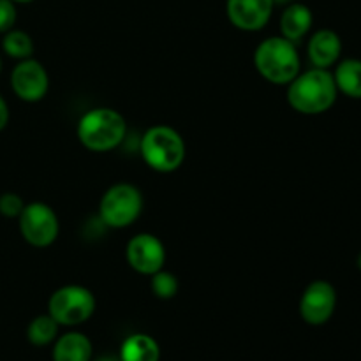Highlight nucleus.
Listing matches in <instances>:
<instances>
[{"mask_svg":"<svg viewBox=\"0 0 361 361\" xmlns=\"http://www.w3.org/2000/svg\"><path fill=\"white\" fill-rule=\"evenodd\" d=\"M337 85L334 73L328 69H312L300 73L288 85V102L302 115H321L331 109L337 101Z\"/></svg>","mask_w":361,"mask_h":361,"instance_id":"nucleus-1","label":"nucleus"},{"mask_svg":"<svg viewBox=\"0 0 361 361\" xmlns=\"http://www.w3.org/2000/svg\"><path fill=\"white\" fill-rule=\"evenodd\" d=\"M257 73L271 85H289L300 74L302 60L295 42L286 37H268L254 51Z\"/></svg>","mask_w":361,"mask_h":361,"instance_id":"nucleus-2","label":"nucleus"},{"mask_svg":"<svg viewBox=\"0 0 361 361\" xmlns=\"http://www.w3.org/2000/svg\"><path fill=\"white\" fill-rule=\"evenodd\" d=\"M78 140L90 152L115 150L127 134L123 115L111 108H95L78 122Z\"/></svg>","mask_w":361,"mask_h":361,"instance_id":"nucleus-3","label":"nucleus"},{"mask_svg":"<svg viewBox=\"0 0 361 361\" xmlns=\"http://www.w3.org/2000/svg\"><path fill=\"white\" fill-rule=\"evenodd\" d=\"M143 161L157 173H173L185 161V141L173 127L154 126L143 134L140 143Z\"/></svg>","mask_w":361,"mask_h":361,"instance_id":"nucleus-4","label":"nucleus"},{"mask_svg":"<svg viewBox=\"0 0 361 361\" xmlns=\"http://www.w3.org/2000/svg\"><path fill=\"white\" fill-rule=\"evenodd\" d=\"M143 212V196L130 183H115L109 187L99 203V215L106 226L113 229L129 228Z\"/></svg>","mask_w":361,"mask_h":361,"instance_id":"nucleus-5","label":"nucleus"},{"mask_svg":"<svg viewBox=\"0 0 361 361\" xmlns=\"http://www.w3.org/2000/svg\"><path fill=\"white\" fill-rule=\"evenodd\" d=\"M95 296L83 286L69 284L56 289L48 302V314L60 326H78L95 312Z\"/></svg>","mask_w":361,"mask_h":361,"instance_id":"nucleus-6","label":"nucleus"},{"mask_svg":"<svg viewBox=\"0 0 361 361\" xmlns=\"http://www.w3.org/2000/svg\"><path fill=\"white\" fill-rule=\"evenodd\" d=\"M18 226H20V233L25 242L37 249L51 245L60 231L55 210L41 201L25 204L23 212L18 217Z\"/></svg>","mask_w":361,"mask_h":361,"instance_id":"nucleus-7","label":"nucleus"},{"mask_svg":"<svg viewBox=\"0 0 361 361\" xmlns=\"http://www.w3.org/2000/svg\"><path fill=\"white\" fill-rule=\"evenodd\" d=\"M337 307V291L326 281H314L300 300V316L307 324L321 326L331 319Z\"/></svg>","mask_w":361,"mask_h":361,"instance_id":"nucleus-8","label":"nucleus"},{"mask_svg":"<svg viewBox=\"0 0 361 361\" xmlns=\"http://www.w3.org/2000/svg\"><path fill=\"white\" fill-rule=\"evenodd\" d=\"M11 88L14 95L25 102H37L44 99L49 88V78L44 66L34 59L20 60L11 73Z\"/></svg>","mask_w":361,"mask_h":361,"instance_id":"nucleus-9","label":"nucleus"},{"mask_svg":"<svg viewBox=\"0 0 361 361\" xmlns=\"http://www.w3.org/2000/svg\"><path fill=\"white\" fill-rule=\"evenodd\" d=\"M126 257L129 267L141 275H154L166 263L164 243L150 233H140L127 243Z\"/></svg>","mask_w":361,"mask_h":361,"instance_id":"nucleus-10","label":"nucleus"},{"mask_svg":"<svg viewBox=\"0 0 361 361\" xmlns=\"http://www.w3.org/2000/svg\"><path fill=\"white\" fill-rule=\"evenodd\" d=\"M274 7V0H228L226 13L238 30L257 32L268 25Z\"/></svg>","mask_w":361,"mask_h":361,"instance_id":"nucleus-11","label":"nucleus"},{"mask_svg":"<svg viewBox=\"0 0 361 361\" xmlns=\"http://www.w3.org/2000/svg\"><path fill=\"white\" fill-rule=\"evenodd\" d=\"M342 53L341 35L330 28H321L307 44V55H309L312 67L317 69H330L331 66L338 62Z\"/></svg>","mask_w":361,"mask_h":361,"instance_id":"nucleus-12","label":"nucleus"},{"mask_svg":"<svg viewBox=\"0 0 361 361\" xmlns=\"http://www.w3.org/2000/svg\"><path fill=\"white\" fill-rule=\"evenodd\" d=\"M312 11L305 4H289L281 16L282 37L291 42L302 41L312 28Z\"/></svg>","mask_w":361,"mask_h":361,"instance_id":"nucleus-13","label":"nucleus"},{"mask_svg":"<svg viewBox=\"0 0 361 361\" xmlns=\"http://www.w3.org/2000/svg\"><path fill=\"white\" fill-rule=\"evenodd\" d=\"M92 342L80 331L62 335L53 348V361H90Z\"/></svg>","mask_w":361,"mask_h":361,"instance_id":"nucleus-14","label":"nucleus"},{"mask_svg":"<svg viewBox=\"0 0 361 361\" xmlns=\"http://www.w3.org/2000/svg\"><path fill=\"white\" fill-rule=\"evenodd\" d=\"M161 349L154 337L145 334L130 335L123 341L120 349V360L122 361H159Z\"/></svg>","mask_w":361,"mask_h":361,"instance_id":"nucleus-15","label":"nucleus"},{"mask_svg":"<svg viewBox=\"0 0 361 361\" xmlns=\"http://www.w3.org/2000/svg\"><path fill=\"white\" fill-rule=\"evenodd\" d=\"M337 90L351 99H361V60L345 59L334 73Z\"/></svg>","mask_w":361,"mask_h":361,"instance_id":"nucleus-16","label":"nucleus"},{"mask_svg":"<svg viewBox=\"0 0 361 361\" xmlns=\"http://www.w3.org/2000/svg\"><path fill=\"white\" fill-rule=\"evenodd\" d=\"M59 326L60 324L49 314L34 317L27 328L28 342L32 345H37V348L51 344L56 338V335H59Z\"/></svg>","mask_w":361,"mask_h":361,"instance_id":"nucleus-17","label":"nucleus"},{"mask_svg":"<svg viewBox=\"0 0 361 361\" xmlns=\"http://www.w3.org/2000/svg\"><path fill=\"white\" fill-rule=\"evenodd\" d=\"M2 49L7 56L16 60L32 59L34 55V41L23 30H9L4 34Z\"/></svg>","mask_w":361,"mask_h":361,"instance_id":"nucleus-18","label":"nucleus"},{"mask_svg":"<svg viewBox=\"0 0 361 361\" xmlns=\"http://www.w3.org/2000/svg\"><path fill=\"white\" fill-rule=\"evenodd\" d=\"M152 281H150V288H152V293H154L157 298L161 300H171L175 298L176 293H178V279H176L175 274H171V271L168 270H159L155 271L154 275H150Z\"/></svg>","mask_w":361,"mask_h":361,"instance_id":"nucleus-19","label":"nucleus"},{"mask_svg":"<svg viewBox=\"0 0 361 361\" xmlns=\"http://www.w3.org/2000/svg\"><path fill=\"white\" fill-rule=\"evenodd\" d=\"M25 208V201L21 200V196L14 192H4L0 196V215L7 219H16L20 217V214Z\"/></svg>","mask_w":361,"mask_h":361,"instance_id":"nucleus-20","label":"nucleus"},{"mask_svg":"<svg viewBox=\"0 0 361 361\" xmlns=\"http://www.w3.org/2000/svg\"><path fill=\"white\" fill-rule=\"evenodd\" d=\"M18 11L13 0H0V34L13 30L16 23Z\"/></svg>","mask_w":361,"mask_h":361,"instance_id":"nucleus-21","label":"nucleus"},{"mask_svg":"<svg viewBox=\"0 0 361 361\" xmlns=\"http://www.w3.org/2000/svg\"><path fill=\"white\" fill-rule=\"evenodd\" d=\"M7 123H9V108H7L6 99L0 95V130L6 129Z\"/></svg>","mask_w":361,"mask_h":361,"instance_id":"nucleus-22","label":"nucleus"},{"mask_svg":"<svg viewBox=\"0 0 361 361\" xmlns=\"http://www.w3.org/2000/svg\"><path fill=\"white\" fill-rule=\"evenodd\" d=\"M95 361H122L120 356H113V355H104V356H99Z\"/></svg>","mask_w":361,"mask_h":361,"instance_id":"nucleus-23","label":"nucleus"},{"mask_svg":"<svg viewBox=\"0 0 361 361\" xmlns=\"http://www.w3.org/2000/svg\"><path fill=\"white\" fill-rule=\"evenodd\" d=\"M275 6H289L291 4V0H274Z\"/></svg>","mask_w":361,"mask_h":361,"instance_id":"nucleus-24","label":"nucleus"},{"mask_svg":"<svg viewBox=\"0 0 361 361\" xmlns=\"http://www.w3.org/2000/svg\"><path fill=\"white\" fill-rule=\"evenodd\" d=\"M14 4H28V2H34V0H13Z\"/></svg>","mask_w":361,"mask_h":361,"instance_id":"nucleus-25","label":"nucleus"},{"mask_svg":"<svg viewBox=\"0 0 361 361\" xmlns=\"http://www.w3.org/2000/svg\"><path fill=\"white\" fill-rule=\"evenodd\" d=\"M356 264H358V268L361 270V252L358 254V259H356Z\"/></svg>","mask_w":361,"mask_h":361,"instance_id":"nucleus-26","label":"nucleus"},{"mask_svg":"<svg viewBox=\"0 0 361 361\" xmlns=\"http://www.w3.org/2000/svg\"><path fill=\"white\" fill-rule=\"evenodd\" d=\"M0 74H2V59H0Z\"/></svg>","mask_w":361,"mask_h":361,"instance_id":"nucleus-27","label":"nucleus"}]
</instances>
